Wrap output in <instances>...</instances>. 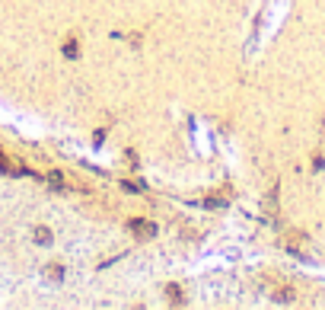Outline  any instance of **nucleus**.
Segmentation results:
<instances>
[]
</instances>
